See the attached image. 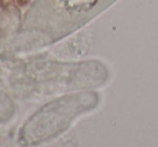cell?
I'll return each mask as SVG.
<instances>
[{"instance_id": "obj_1", "label": "cell", "mask_w": 158, "mask_h": 147, "mask_svg": "<svg viewBox=\"0 0 158 147\" xmlns=\"http://www.w3.org/2000/svg\"><path fill=\"white\" fill-rule=\"evenodd\" d=\"M116 0H35L23 22L25 47L51 44L72 33Z\"/></svg>"}, {"instance_id": "obj_2", "label": "cell", "mask_w": 158, "mask_h": 147, "mask_svg": "<svg viewBox=\"0 0 158 147\" xmlns=\"http://www.w3.org/2000/svg\"><path fill=\"white\" fill-rule=\"evenodd\" d=\"M97 101L98 96L95 92H83L50 102L25 122L19 131V144L35 145L57 137L77 115L94 108Z\"/></svg>"}]
</instances>
